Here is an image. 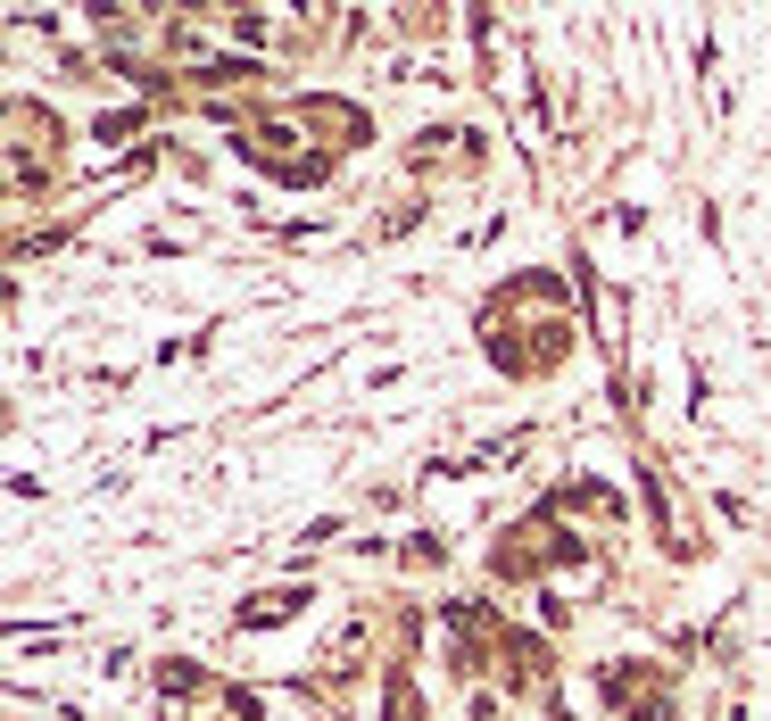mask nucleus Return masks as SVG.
I'll return each mask as SVG.
<instances>
[{"label":"nucleus","instance_id":"nucleus-1","mask_svg":"<svg viewBox=\"0 0 771 721\" xmlns=\"http://www.w3.org/2000/svg\"><path fill=\"white\" fill-rule=\"evenodd\" d=\"M291 605H299V597H291V589H274V597H257V605H249V622H282Z\"/></svg>","mask_w":771,"mask_h":721}]
</instances>
